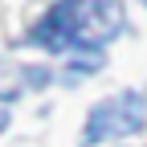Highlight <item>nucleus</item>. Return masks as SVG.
I'll list each match as a JSON object with an SVG mask.
<instances>
[{"mask_svg": "<svg viewBox=\"0 0 147 147\" xmlns=\"http://www.w3.org/2000/svg\"><path fill=\"white\" fill-rule=\"evenodd\" d=\"M123 16L110 0H57L41 25L33 29V41L53 53H86L98 57V45H106L119 33Z\"/></svg>", "mask_w": 147, "mask_h": 147, "instance_id": "1", "label": "nucleus"}, {"mask_svg": "<svg viewBox=\"0 0 147 147\" xmlns=\"http://www.w3.org/2000/svg\"><path fill=\"white\" fill-rule=\"evenodd\" d=\"M143 115H147V98L139 90H119L102 102L90 106L86 115V131L82 139L86 143H102V139H127L143 127Z\"/></svg>", "mask_w": 147, "mask_h": 147, "instance_id": "2", "label": "nucleus"}, {"mask_svg": "<svg viewBox=\"0 0 147 147\" xmlns=\"http://www.w3.org/2000/svg\"><path fill=\"white\" fill-rule=\"evenodd\" d=\"M4 123H8V119H4V115H0V131H4Z\"/></svg>", "mask_w": 147, "mask_h": 147, "instance_id": "3", "label": "nucleus"}]
</instances>
